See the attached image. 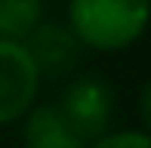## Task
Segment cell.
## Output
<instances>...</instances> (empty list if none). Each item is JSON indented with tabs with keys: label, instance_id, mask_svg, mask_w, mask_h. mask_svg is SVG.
Here are the masks:
<instances>
[{
	"label": "cell",
	"instance_id": "obj_5",
	"mask_svg": "<svg viewBox=\"0 0 151 148\" xmlns=\"http://www.w3.org/2000/svg\"><path fill=\"white\" fill-rule=\"evenodd\" d=\"M22 120H25V130H22L25 148H86L71 133V126L65 124L56 105H37Z\"/></svg>",
	"mask_w": 151,
	"mask_h": 148
},
{
	"label": "cell",
	"instance_id": "obj_9",
	"mask_svg": "<svg viewBox=\"0 0 151 148\" xmlns=\"http://www.w3.org/2000/svg\"><path fill=\"white\" fill-rule=\"evenodd\" d=\"M148 3H151V0H148Z\"/></svg>",
	"mask_w": 151,
	"mask_h": 148
},
{
	"label": "cell",
	"instance_id": "obj_3",
	"mask_svg": "<svg viewBox=\"0 0 151 148\" xmlns=\"http://www.w3.org/2000/svg\"><path fill=\"white\" fill-rule=\"evenodd\" d=\"M40 74L25 43L0 40V126L16 124L34 108Z\"/></svg>",
	"mask_w": 151,
	"mask_h": 148
},
{
	"label": "cell",
	"instance_id": "obj_8",
	"mask_svg": "<svg viewBox=\"0 0 151 148\" xmlns=\"http://www.w3.org/2000/svg\"><path fill=\"white\" fill-rule=\"evenodd\" d=\"M139 114H142V126H145L142 133L151 136V77L145 80V86L139 93Z\"/></svg>",
	"mask_w": 151,
	"mask_h": 148
},
{
	"label": "cell",
	"instance_id": "obj_6",
	"mask_svg": "<svg viewBox=\"0 0 151 148\" xmlns=\"http://www.w3.org/2000/svg\"><path fill=\"white\" fill-rule=\"evenodd\" d=\"M43 22V0H0V40L25 43Z\"/></svg>",
	"mask_w": 151,
	"mask_h": 148
},
{
	"label": "cell",
	"instance_id": "obj_4",
	"mask_svg": "<svg viewBox=\"0 0 151 148\" xmlns=\"http://www.w3.org/2000/svg\"><path fill=\"white\" fill-rule=\"evenodd\" d=\"M25 50H28L40 80L43 77L46 80L68 77L80 65V56H83V46L71 34V28L68 25H56V22H40L28 34Z\"/></svg>",
	"mask_w": 151,
	"mask_h": 148
},
{
	"label": "cell",
	"instance_id": "obj_2",
	"mask_svg": "<svg viewBox=\"0 0 151 148\" xmlns=\"http://www.w3.org/2000/svg\"><path fill=\"white\" fill-rule=\"evenodd\" d=\"M59 114L65 117V124L71 126V133L80 142H96L108 133L114 114V93L111 83L99 74H80L68 83L62 102L56 105Z\"/></svg>",
	"mask_w": 151,
	"mask_h": 148
},
{
	"label": "cell",
	"instance_id": "obj_1",
	"mask_svg": "<svg viewBox=\"0 0 151 148\" xmlns=\"http://www.w3.org/2000/svg\"><path fill=\"white\" fill-rule=\"evenodd\" d=\"M151 19L148 0H68V28L99 52H117L145 34Z\"/></svg>",
	"mask_w": 151,
	"mask_h": 148
},
{
	"label": "cell",
	"instance_id": "obj_7",
	"mask_svg": "<svg viewBox=\"0 0 151 148\" xmlns=\"http://www.w3.org/2000/svg\"><path fill=\"white\" fill-rule=\"evenodd\" d=\"M86 148H151V136L142 130H120V133H105Z\"/></svg>",
	"mask_w": 151,
	"mask_h": 148
}]
</instances>
